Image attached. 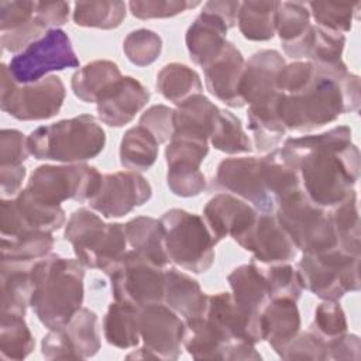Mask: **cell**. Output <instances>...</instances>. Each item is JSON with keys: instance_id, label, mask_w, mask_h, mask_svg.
I'll use <instances>...</instances> for the list:
<instances>
[{"instance_id": "1", "label": "cell", "mask_w": 361, "mask_h": 361, "mask_svg": "<svg viewBox=\"0 0 361 361\" xmlns=\"http://www.w3.org/2000/svg\"><path fill=\"white\" fill-rule=\"evenodd\" d=\"M283 148L298 162L303 192L319 206L333 207L354 190L360 176V151L351 142L350 127L288 138Z\"/></svg>"}, {"instance_id": "2", "label": "cell", "mask_w": 361, "mask_h": 361, "mask_svg": "<svg viewBox=\"0 0 361 361\" xmlns=\"http://www.w3.org/2000/svg\"><path fill=\"white\" fill-rule=\"evenodd\" d=\"M314 66V65H313ZM360 106V79L341 71L314 66L312 82L296 94L279 93L276 114L286 130L307 133L333 123Z\"/></svg>"}, {"instance_id": "3", "label": "cell", "mask_w": 361, "mask_h": 361, "mask_svg": "<svg viewBox=\"0 0 361 361\" xmlns=\"http://www.w3.org/2000/svg\"><path fill=\"white\" fill-rule=\"evenodd\" d=\"M31 275L34 289L30 306L35 316L49 330L62 327L82 307L83 264L49 254L32 264Z\"/></svg>"}, {"instance_id": "4", "label": "cell", "mask_w": 361, "mask_h": 361, "mask_svg": "<svg viewBox=\"0 0 361 361\" xmlns=\"http://www.w3.org/2000/svg\"><path fill=\"white\" fill-rule=\"evenodd\" d=\"M27 141L35 159L75 164L97 157L104 149L106 134L93 116L82 114L38 127Z\"/></svg>"}, {"instance_id": "5", "label": "cell", "mask_w": 361, "mask_h": 361, "mask_svg": "<svg viewBox=\"0 0 361 361\" xmlns=\"http://www.w3.org/2000/svg\"><path fill=\"white\" fill-rule=\"evenodd\" d=\"M63 237L72 244L73 252L83 267L102 271L110 268L127 247L124 224L103 223L97 214L85 207L71 214Z\"/></svg>"}, {"instance_id": "6", "label": "cell", "mask_w": 361, "mask_h": 361, "mask_svg": "<svg viewBox=\"0 0 361 361\" xmlns=\"http://www.w3.org/2000/svg\"><path fill=\"white\" fill-rule=\"evenodd\" d=\"M275 216L303 254H319L337 247V235L326 207L314 203L303 189L276 202Z\"/></svg>"}, {"instance_id": "7", "label": "cell", "mask_w": 361, "mask_h": 361, "mask_svg": "<svg viewBox=\"0 0 361 361\" xmlns=\"http://www.w3.org/2000/svg\"><path fill=\"white\" fill-rule=\"evenodd\" d=\"M171 262L193 274L206 272L214 261L216 241L199 214L171 209L161 217Z\"/></svg>"}, {"instance_id": "8", "label": "cell", "mask_w": 361, "mask_h": 361, "mask_svg": "<svg viewBox=\"0 0 361 361\" xmlns=\"http://www.w3.org/2000/svg\"><path fill=\"white\" fill-rule=\"evenodd\" d=\"M360 258L334 247L319 254H303L298 264L303 288L323 300H338L360 289Z\"/></svg>"}, {"instance_id": "9", "label": "cell", "mask_w": 361, "mask_h": 361, "mask_svg": "<svg viewBox=\"0 0 361 361\" xmlns=\"http://www.w3.org/2000/svg\"><path fill=\"white\" fill-rule=\"evenodd\" d=\"M65 94L59 76L49 75L34 83L18 85L8 66H0V106L17 120L38 121L54 117L61 110Z\"/></svg>"}, {"instance_id": "10", "label": "cell", "mask_w": 361, "mask_h": 361, "mask_svg": "<svg viewBox=\"0 0 361 361\" xmlns=\"http://www.w3.org/2000/svg\"><path fill=\"white\" fill-rule=\"evenodd\" d=\"M103 175L90 165H41L30 176L27 190L38 200L59 206L65 200L89 202L100 188Z\"/></svg>"}, {"instance_id": "11", "label": "cell", "mask_w": 361, "mask_h": 361, "mask_svg": "<svg viewBox=\"0 0 361 361\" xmlns=\"http://www.w3.org/2000/svg\"><path fill=\"white\" fill-rule=\"evenodd\" d=\"M104 272L118 302L142 307L164 300L165 271L134 250L126 251Z\"/></svg>"}, {"instance_id": "12", "label": "cell", "mask_w": 361, "mask_h": 361, "mask_svg": "<svg viewBox=\"0 0 361 361\" xmlns=\"http://www.w3.org/2000/svg\"><path fill=\"white\" fill-rule=\"evenodd\" d=\"M78 66L79 59L71 39L59 28L47 31L20 54H16L8 63V69L18 85L34 83L44 79L49 72Z\"/></svg>"}, {"instance_id": "13", "label": "cell", "mask_w": 361, "mask_h": 361, "mask_svg": "<svg viewBox=\"0 0 361 361\" xmlns=\"http://www.w3.org/2000/svg\"><path fill=\"white\" fill-rule=\"evenodd\" d=\"M185 320L166 303L157 302L140 307V336L144 345L127 358L176 360L183 344Z\"/></svg>"}, {"instance_id": "14", "label": "cell", "mask_w": 361, "mask_h": 361, "mask_svg": "<svg viewBox=\"0 0 361 361\" xmlns=\"http://www.w3.org/2000/svg\"><path fill=\"white\" fill-rule=\"evenodd\" d=\"M100 345L97 314L80 307L66 324L44 336L41 353L47 360H83L96 355Z\"/></svg>"}, {"instance_id": "15", "label": "cell", "mask_w": 361, "mask_h": 361, "mask_svg": "<svg viewBox=\"0 0 361 361\" xmlns=\"http://www.w3.org/2000/svg\"><path fill=\"white\" fill-rule=\"evenodd\" d=\"M61 206L47 204L35 199L27 189L14 199H3L0 204L1 237H14L32 231L54 233L65 223Z\"/></svg>"}, {"instance_id": "16", "label": "cell", "mask_w": 361, "mask_h": 361, "mask_svg": "<svg viewBox=\"0 0 361 361\" xmlns=\"http://www.w3.org/2000/svg\"><path fill=\"white\" fill-rule=\"evenodd\" d=\"M151 196L152 188L144 176L134 171H121L103 175L100 188L89 204L107 219L123 217L145 204Z\"/></svg>"}, {"instance_id": "17", "label": "cell", "mask_w": 361, "mask_h": 361, "mask_svg": "<svg viewBox=\"0 0 361 361\" xmlns=\"http://www.w3.org/2000/svg\"><path fill=\"white\" fill-rule=\"evenodd\" d=\"M216 185L251 203L262 213H272L276 202L265 186L261 158L241 157L223 159L216 172Z\"/></svg>"}, {"instance_id": "18", "label": "cell", "mask_w": 361, "mask_h": 361, "mask_svg": "<svg viewBox=\"0 0 361 361\" xmlns=\"http://www.w3.org/2000/svg\"><path fill=\"white\" fill-rule=\"evenodd\" d=\"M285 65V59L275 49H262L251 55L245 62L240 82L243 102L252 109L276 107L278 76Z\"/></svg>"}, {"instance_id": "19", "label": "cell", "mask_w": 361, "mask_h": 361, "mask_svg": "<svg viewBox=\"0 0 361 361\" xmlns=\"http://www.w3.org/2000/svg\"><path fill=\"white\" fill-rule=\"evenodd\" d=\"M237 243L252 252L254 259L262 264H281L293 259L298 248L285 231L275 213L257 214L254 224Z\"/></svg>"}, {"instance_id": "20", "label": "cell", "mask_w": 361, "mask_h": 361, "mask_svg": "<svg viewBox=\"0 0 361 361\" xmlns=\"http://www.w3.org/2000/svg\"><path fill=\"white\" fill-rule=\"evenodd\" d=\"M206 319L228 340L258 343L264 340L261 313H251L241 307L231 293L220 292L209 296Z\"/></svg>"}, {"instance_id": "21", "label": "cell", "mask_w": 361, "mask_h": 361, "mask_svg": "<svg viewBox=\"0 0 361 361\" xmlns=\"http://www.w3.org/2000/svg\"><path fill=\"white\" fill-rule=\"evenodd\" d=\"M257 214L251 204L230 193L216 195L203 209V219L216 244L226 237L237 241L254 224Z\"/></svg>"}, {"instance_id": "22", "label": "cell", "mask_w": 361, "mask_h": 361, "mask_svg": "<svg viewBox=\"0 0 361 361\" xmlns=\"http://www.w3.org/2000/svg\"><path fill=\"white\" fill-rule=\"evenodd\" d=\"M148 89L131 76H123L97 100L99 118L110 127L128 124L148 103Z\"/></svg>"}, {"instance_id": "23", "label": "cell", "mask_w": 361, "mask_h": 361, "mask_svg": "<svg viewBox=\"0 0 361 361\" xmlns=\"http://www.w3.org/2000/svg\"><path fill=\"white\" fill-rule=\"evenodd\" d=\"M245 61L233 42H227L220 55L203 68L206 87L217 100L230 107H243L240 82Z\"/></svg>"}, {"instance_id": "24", "label": "cell", "mask_w": 361, "mask_h": 361, "mask_svg": "<svg viewBox=\"0 0 361 361\" xmlns=\"http://www.w3.org/2000/svg\"><path fill=\"white\" fill-rule=\"evenodd\" d=\"M227 24L219 16L203 7L185 37L190 59L202 68L216 59L227 44Z\"/></svg>"}, {"instance_id": "25", "label": "cell", "mask_w": 361, "mask_h": 361, "mask_svg": "<svg viewBox=\"0 0 361 361\" xmlns=\"http://www.w3.org/2000/svg\"><path fill=\"white\" fill-rule=\"evenodd\" d=\"M312 25L306 3L276 1L275 31L288 56L296 59L306 56Z\"/></svg>"}, {"instance_id": "26", "label": "cell", "mask_w": 361, "mask_h": 361, "mask_svg": "<svg viewBox=\"0 0 361 361\" xmlns=\"http://www.w3.org/2000/svg\"><path fill=\"white\" fill-rule=\"evenodd\" d=\"M264 340L281 357L300 330V313L295 300L272 299L261 312Z\"/></svg>"}, {"instance_id": "27", "label": "cell", "mask_w": 361, "mask_h": 361, "mask_svg": "<svg viewBox=\"0 0 361 361\" xmlns=\"http://www.w3.org/2000/svg\"><path fill=\"white\" fill-rule=\"evenodd\" d=\"M34 262L6 261L0 262L1 314L24 316L30 305L34 282L31 268Z\"/></svg>"}, {"instance_id": "28", "label": "cell", "mask_w": 361, "mask_h": 361, "mask_svg": "<svg viewBox=\"0 0 361 361\" xmlns=\"http://www.w3.org/2000/svg\"><path fill=\"white\" fill-rule=\"evenodd\" d=\"M183 320L203 316L207 309L209 296L202 290L199 282L188 274L169 268L165 271L164 300Z\"/></svg>"}, {"instance_id": "29", "label": "cell", "mask_w": 361, "mask_h": 361, "mask_svg": "<svg viewBox=\"0 0 361 361\" xmlns=\"http://www.w3.org/2000/svg\"><path fill=\"white\" fill-rule=\"evenodd\" d=\"M219 107L202 93L193 94L173 110V135H188L209 141Z\"/></svg>"}, {"instance_id": "30", "label": "cell", "mask_w": 361, "mask_h": 361, "mask_svg": "<svg viewBox=\"0 0 361 361\" xmlns=\"http://www.w3.org/2000/svg\"><path fill=\"white\" fill-rule=\"evenodd\" d=\"M227 281L234 300L251 313L259 314L271 300L262 267L255 261L233 269Z\"/></svg>"}, {"instance_id": "31", "label": "cell", "mask_w": 361, "mask_h": 361, "mask_svg": "<svg viewBox=\"0 0 361 361\" xmlns=\"http://www.w3.org/2000/svg\"><path fill=\"white\" fill-rule=\"evenodd\" d=\"M262 178L275 202L302 189L295 157L285 148H275L261 158Z\"/></svg>"}, {"instance_id": "32", "label": "cell", "mask_w": 361, "mask_h": 361, "mask_svg": "<svg viewBox=\"0 0 361 361\" xmlns=\"http://www.w3.org/2000/svg\"><path fill=\"white\" fill-rule=\"evenodd\" d=\"M126 227L127 243L135 252L164 268L171 259L165 245V231L161 220L148 216H138L130 220Z\"/></svg>"}, {"instance_id": "33", "label": "cell", "mask_w": 361, "mask_h": 361, "mask_svg": "<svg viewBox=\"0 0 361 361\" xmlns=\"http://www.w3.org/2000/svg\"><path fill=\"white\" fill-rule=\"evenodd\" d=\"M121 78V72L114 62L97 59L78 69L72 76L71 86L75 96L82 102L97 103L100 96Z\"/></svg>"}, {"instance_id": "34", "label": "cell", "mask_w": 361, "mask_h": 361, "mask_svg": "<svg viewBox=\"0 0 361 361\" xmlns=\"http://www.w3.org/2000/svg\"><path fill=\"white\" fill-rule=\"evenodd\" d=\"M104 338L117 348H131L140 343V307L124 303H110L103 320Z\"/></svg>"}, {"instance_id": "35", "label": "cell", "mask_w": 361, "mask_h": 361, "mask_svg": "<svg viewBox=\"0 0 361 361\" xmlns=\"http://www.w3.org/2000/svg\"><path fill=\"white\" fill-rule=\"evenodd\" d=\"M228 343L204 314L185 320L183 345L195 360H223Z\"/></svg>"}, {"instance_id": "36", "label": "cell", "mask_w": 361, "mask_h": 361, "mask_svg": "<svg viewBox=\"0 0 361 361\" xmlns=\"http://www.w3.org/2000/svg\"><path fill=\"white\" fill-rule=\"evenodd\" d=\"M202 80L196 71L185 63L165 65L157 75V89L176 106L202 92Z\"/></svg>"}, {"instance_id": "37", "label": "cell", "mask_w": 361, "mask_h": 361, "mask_svg": "<svg viewBox=\"0 0 361 361\" xmlns=\"http://www.w3.org/2000/svg\"><path fill=\"white\" fill-rule=\"evenodd\" d=\"M159 142L142 126L126 131L120 144V162L131 171H147L158 158Z\"/></svg>"}, {"instance_id": "38", "label": "cell", "mask_w": 361, "mask_h": 361, "mask_svg": "<svg viewBox=\"0 0 361 361\" xmlns=\"http://www.w3.org/2000/svg\"><path fill=\"white\" fill-rule=\"evenodd\" d=\"M344 45V34L323 28L320 25H312L306 58H309V62H312L316 68L320 69H347L345 63L341 59Z\"/></svg>"}, {"instance_id": "39", "label": "cell", "mask_w": 361, "mask_h": 361, "mask_svg": "<svg viewBox=\"0 0 361 361\" xmlns=\"http://www.w3.org/2000/svg\"><path fill=\"white\" fill-rule=\"evenodd\" d=\"M276 1L240 3L237 16L238 28L250 41H268L275 35Z\"/></svg>"}, {"instance_id": "40", "label": "cell", "mask_w": 361, "mask_h": 361, "mask_svg": "<svg viewBox=\"0 0 361 361\" xmlns=\"http://www.w3.org/2000/svg\"><path fill=\"white\" fill-rule=\"evenodd\" d=\"M330 219L336 230L337 247L347 252L361 255L360 214L355 190H353L343 202L333 206Z\"/></svg>"}, {"instance_id": "41", "label": "cell", "mask_w": 361, "mask_h": 361, "mask_svg": "<svg viewBox=\"0 0 361 361\" xmlns=\"http://www.w3.org/2000/svg\"><path fill=\"white\" fill-rule=\"evenodd\" d=\"M126 18V4L117 0L78 1L73 8V21L79 27L113 30Z\"/></svg>"}, {"instance_id": "42", "label": "cell", "mask_w": 361, "mask_h": 361, "mask_svg": "<svg viewBox=\"0 0 361 361\" xmlns=\"http://www.w3.org/2000/svg\"><path fill=\"white\" fill-rule=\"evenodd\" d=\"M52 247V233L45 231H32L14 237H1V259L35 262L49 255Z\"/></svg>"}, {"instance_id": "43", "label": "cell", "mask_w": 361, "mask_h": 361, "mask_svg": "<svg viewBox=\"0 0 361 361\" xmlns=\"http://www.w3.org/2000/svg\"><path fill=\"white\" fill-rule=\"evenodd\" d=\"M34 337L24 316L1 314L0 355L3 360H24L34 350Z\"/></svg>"}, {"instance_id": "44", "label": "cell", "mask_w": 361, "mask_h": 361, "mask_svg": "<svg viewBox=\"0 0 361 361\" xmlns=\"http://www.w3.org/2000/svg\"><path fill=\"white\" fill-rule=\"evenodd\" d=\"M209 141L216 149L226 154H244L252 149L241 121L233 113L223 109H219Z\"/></svg>"}, {"instance_id": "45", "label": "cell", "mask_w": 361, "mask_h": 361, "mask_svg": "<svg viewBox=\"0 0 361 361\" xmlns=\"http://www.w3.org/2000/svg\"><path fill=\"white\" fill-rule=\"evenodd\" d=\"M248 128L252 133L254 144L258 151L267 152L275 149L282 141L285 133L288 131L281 123L276 114V107L274 109H248L247 113Z\"/></svg>"}, {"instance_id": "46", "label": "cell", "mask_w": 361, "mask_h": 361, "mask_svg": "<svg viewBox=\"0 0 361 361\" xmlns=\"http://www.w3.org/2000/svg\"><path fill=\"white\" fill-rule=\"evenodd\" d=\"M307 8L317 23V25L337 31L347 32L353 27L354 14L361 6L360 1H309Z\"/></svg>"}, {"instance_id": "47", "label": "cell", "mask_w": 361, "mask_h": 361, "mask_svg": "<svg viewBox=\"0 0 361 361\" xmlns=\"http://www.w3.org/2000/svg\"><path fill=\"white\" fill-rule=\"evenodd\" d=\"M123 49L127 59L137 66H148L154 63L162 51L161 37L147 28L131 31L124 42Z\"/></svg>"}, {"instance_id": "48", "label": "cell", "mask_w": 361, "mask_h": 361, "mask_svg": "<svg viewBox=\"0 0 361 361\" xmlns=\"http://www.w3.org/2000/svg\"><path fill=\"white\" fill-rule=\"evenodd\" d=\"M267 285L272 299H289L298 300L303 290V283L298 269L292 265L281 262L271 264V267L262 268Z\"/></svg>"}, {"instance_id": "49", "label": "cell", "mask_w": 361, "mask_h": 361, "mask_svg": "<svg viewBox=\"0 0 361 361\" xmlns=\"http://www.w3.org/2000/svg\"><path fill=\"white\" fill-rule=\"evenodd\" d=\"M166 182L171 192L180 197H193L206 189V176L192 164L168 165Z\"/></svg>"}, {"instance_id": "50", "label": "cell", "mask_w": 361, "mask_h": 361, "mask_svg": "<svg viewBox=\"0 0 361 361\" xmlns=\"http://www.w3.org/2000/svg\"><path fill=\"white\" fill-rule=\"evenodd\" d=\"M209 152V141L188 137V135H172L166 149L165 158L166 165L173 164H192L200 166Z\"/></svg>"}, {"instance_id": "51", "label": "cell", "mask_w": 361, "mask_h": 361, "mask_svg": "<svg viewBox=\"0 0 361 361\" xmlns=\"http://www.w3.org/2000/svg\"><path fill=\"white\" fill-rule=\"evenodd\" d=\"M281 358L283 360H329L327 340L312 326L286 345Z\"/></svg>"}, {"instance_id": "52", "label": "cell", "mask_w": 361, "mask_h": 361, "mask_svg": "<svg viewBox=\"0 0 361 361\" xmlns=\"http://www.w3.org/2000/svg\"><path fill=\"white\" fill-rule=\"evenodd\" d=\"M199 4H200L199 1H186V0H142V1L133 0L128 3L131 14L141 20L173 17Z\"/></svg>"}, {"instance_id": "53", "label": "cell", "mask_w": 361, "mask_h": 361, "mask_svg": "<svg viewBox=\"0 0 361 361\" xmlns=\"http://www.w3.org/2000/svg\"><path fill=\"white\" fill-rule=\"evenodd\" d=\"M312 327L326 340L337 337L347 331L345 313L337 300H324L316 307Z\"/></svg>"}, {"instance_id": "54", "label": "cell", "mask_w": 361, "mask_h": 361, "mask_svg": "<svg viewBox=\"0 0 361 361\" xmlns=\"http://www.w3.org/2000/svg\"><path fill=\"white\" fill-rule=\"evenodd\" d=\"M314 76V66L309 61H296L285 65L278 76V90L282 94H296L303 90Z\"/></svg>"}, {"instance_id": "55", "label": "cell", "mask_w": 361, "mask_h": 361, "mask_svg": "<svg viewBox=\"0 0 361 361\" xmlns=\"http://www.w3.org/2000/svg\"><path fill=\"white\" fill-rule=\"evenodd\" d=\"M140 126L145 127L159 144L171 141L173 135V109L164 104L151 106L140 117Z\"/></svg>"}, {"instance_id": "56", "label": "cell", "mask_w": 361, "mask_h": 361, "mask_svg": "<svg viewBox=\"0 0 361 361\" xmlns=\"http://www.w3.org/2000/svg\"><path fill=\"white\" fill-rule=\"evenodd\" d=\"M47 31H49V28L37 16H34V18L30 23H27L25 25L20 27L17 30H13V31L1 32L0 42H1L3 49L8 51V52L20 54L30 44H32L34 41L41 38Z\"/></svg>"}, {"instance_id": "57", "label": "cell", "mask_w": 361, "mask_h": 361, "mask_svg": "<svg viewBox=\"0 0 361 361\" xmlns=\"http://www.w3.org/2000/svg\"><path fill=\"white\" fill-rule=\"evenodd\" d=\"M30 154L27 137L18 130L4 128L0 133V166L23 165Z\"/></svg>"}, {"instance_id": "58", "label": "cell", "mask_w": 361, "mask_h": 361, "mask_svg": "<svg viewBox=\"0 0 361 361\" xmlns=\"http://www.w3.org/2000/svg\"><path fill=\"white\" fill-rule=\"evenodd\" d=\"M37 1H0V30L1 32L17 30L30 23L35 16Z\"/></svg>"}, {"instance_id": "59", "label": "cell", "mask_w": 361, "mask_h": 361, "mask_svg": "<svg viewBox=\"0 0 361 361\" xmlns=\"http://www.w3.org/2000/svg\"><path fill=\"white\" fill-rule=\"evenodd\" d=\"M361 343L358 336L343 333L327 340L329 360H360Z\"/></svg>"}, {"instance_id": "60", "label": "cell", "mask_w": 361, "mask_h": 361, "mask_svg": "<svg viewBox=\"0 0 361 361\" xmlns=\"http://www.w3.org/2000/svg\"><path fill=\"white\" fill-rule=\"evenodd\" d=\"M35 16L49 28L63 25L69 18V3L66 1H37Z\"/></svg>"}, {"instance_id": "61", "label": "cell", "mask_w": 361, "mask_h": 361, "mask_svg": "<svg viewBox=\"0 0 361 361\" xmlns=\"http://www.w3.org/2000/svg\"><path fill=\"white\" fill-rule=\"evenodd\" d=\"M25 168L23 165H6L0 166V185L3 196H14L21 190L23 180L25 178Z\"/></svg>"}, {"instance_id": "62", "label": "cell", "mask_w": 361, "mask_h": 361, "mask_svg": "<svg viewBox=\"0 0 361 361\" xmlns=\"http://www.w3.org/2000/svg\"><path fill=\"white\" fill-rule=\"evenodd\" d=\"M203 7L219 16L228 28H233L237 24L240 1H207Z\"/></svg>"}]
</instances>
